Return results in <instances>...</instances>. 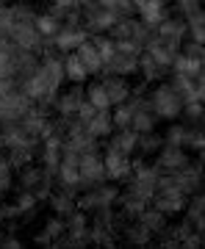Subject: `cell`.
Segmentation results:
<instances>
[{"instance_id": "e0dca14e", "label": "cell", "mask_w": 205, "mask_h": 249, "mask_svg": "<svg viewBox=\"0 0 205 249\" xmlns=\"http://www.w3.org/2000/svg\"><path fill=\"white\" fill-rule=\"evenodd\" d=\"M103 160H106V175H108V180H128V178H130V172H133L130 155L114 150V147H108V150H106Z\"/></svg>"}, {"instance_id": "bcb514c9", "label": "cell", "mask_w": 205, "mask_h": 249, "mask_svg": "<svg viewBox=\"0 0 205 249\" xmlns=\"http://www.w3.org/2000/svg\"><path fill=\"white\" fill-rule=\"evenodd\" d=\"M186 55H194V58H200V61H203V55H205V45H197V42H191V39H188V45H186Z\"/></svg>"}, {"instance_id": "277c9868", "label": "cell", "mask_w": 205, "mask_h": 249, "mask_svg": "<svg viewBox=\"0 0 205 249\" xmlns=\"http://www.w3.org/2000/svg\"><path fill=\"white\" fill-rule=\"evenodd\" d=\"M188 205V194H183L175 183H172L169 175H161L158 180V188H155V194H152V208H158L161 213L167 216H178L186 211Z\"/></svg>"}, {"instance_id": "f546056e", "label": "cell", "mask_w": 205, "mask_h": 249, "mask_svg": "<svg viewBox=\"0 0 205 249\" xmlns=\"http://www.w3.org/2000/svg\"><path fill=\"white\" fill-rule=\"evenodd\" d=\"M64 75H67L70 83H83V80L89 78V72H86V67H83L80 58L75 55V50H72V53H64Z\"/></svg>"}, {"instance_id": "44dd1931", "label": "cell", "mask_w": 205, "mask_h": 249, "mask_svg": "<svg viewBox=\"0 0 205 249\" xmlns=\"http://www.w3.org/2000/svg\"><path fill=\"white\" fill-rule=\"evenodd\" d=\"M167 72H169V67H167V64L155 61L150 53H144V50H142V55H139V72H136V75H142L144 83L164 80V78H167Z\"/></svg>"}, {"instance_id": "f6af8a7d", "label": "cell", "mask_w": 205, "mask_h": 249, "mask_svg": "<svg viewBox=\"0 0 205 249\" xmlns=\"http://www.w3.org/2000/svg\"><path fill=\"white\" fill-rule=\"evenodd\" d=\"M0 247L3 249H19L22 247V238H17V235H6V232H3V235H0Z\"/></svg>"}, {"instance_id": "4dcf8cb0", "label": "cell", "mask_w": 205, "mask_h": 249, "mask_svg": "<svg viewBox=\"0 0 205 249\" xmlns=\"http://www.w3.org/2000/svg\"><path fill=\"white\" fill-rule=\"evenodd\" d=\"M136 219H142V224L152 232V235H158L161 230H167V224H169V222H167V213H161L158 208H150V205H147Z\"/></svg>"}, {"instance_id": "8992f818", "label": "cell", "mask_w": 205, "mask_h": 249, "mask_svg": "<svg viewBox=\"0 0 205 249\" xmlns=\"http://www.w3.org/2000/svg\"><path fill=\"white\" fill-rule=\"evenodd\" d=\"M116 14L106 6H100L97 0H83L80 3V22L89 34H111V28L116 22Z\"/></svg>"}, {"instance_id": "3957f363", "label": "cell", "mask_w": 205, "mask_h": 249, "mask_svg": "<svg viewBox=\"0 0 205 249\" xmlns=\"http://www.w3.org/2000/svg\"><path fill=\"white\" fill-rule=\"evenodd\" d=\"M150 103H152V111L158 114V119L178 122L180 114H183V103H186V100L180 97V91H178L175 83H158V86L150 91Z\"/></svg>"}, {"instance_id": "603a6c76", "label": "cell", "mask_w": 205, "mask_h": 249, "mask_svg": "<svg viewBox=\"0 0 205 249\" xmlns=\"http://www.w3.org/2000/svg\"><path fill=\"white\" fill-rule=\"evenodd\" d=\"M80 124H83V127H86L92 136H94V139H106V136L114 133V122H111V114H108V111H100V108L89 116V119H86V122H80Z\"/></svg>"}, {"instance_id": "cb8c5ba5", "label": "cell", "mask_w": 205, "mask_h": 249, "mask_svg": "<svg viewBox=\"0 0 205 249\" xmlns=\"http://www.w3.org/2000/svg\"><path fill=\"white\" fill-rule=\"evenodd\" d=\"M75 55L80 58V64L86 67V72H89V75H100V72H103V58H100L97 47H94V42H92V39H86L80 47H75Z\"/></svg>"}, {"instance_id": "484cf974", "label": "cell", "mask_w": 205, "mask_h": 249, "mask_svg": "<svg viewBox=\"0 0 205 249\" xmlns=\"http://www.w3.org/2000/svg\"><path fill=\"white\" fill-rule=\"evenodd\" d=\"M108 147L125 152V155H133V152H139V133H136L133 127H116L114 139H111Z\"/></svg>"}, {"instance_id": "ac0fdd59", "label": "cell", "mask_w": 205, "mask_h": 249, "mask_svg": "<svg viewBox=\"0 0 205 249\" xmlns=\"http://www.w3.org/2000/svg\"><path fill=\"white\" fill-rule=\"evenodd\" d=\"M83 100H86V89H80V83H75L72 89L61 91L56 97V114L64 116V119H72L78 114V108L83 106Z\"/></svg>"}, {"instance_id": "1f68e13d", "label": "cell", "mask_w": 205, "mask_h": 249, "mask_svg": "<svg viewBox=\"0 0 205 249\" xmlns=\"http://www.w3.org/2000/svg\"><path fill=\"white\" fill-rule=\"evenodd\" d=\"M116 202H119V208H122V213H125L128 219H136V216H139L144 208L150 205L147 199H142V196L133 194V191H125V194H119V199H116Z\"/></svg>"}, {"instance_id": "4316f807", "label": "cell", "mask_w": 205, "mask_h": 249, "mask_svg": "<svg viewBox=\"0 0 205 249\" xmlns=\"http://www.w3.org/2000/svg\"><path fill=\"white\" fill-rule=\"evenodd\" d=\"M172 72L180 75V78H200V75H203V61L194 58V55L178 53L175 61H172Z\"/></svg>"}, {"instance_id": "8d00e7d4", "label": "cell", "mask_w": 205, "mask_h": 249, "mask_svg": "<svg viewBox=\"0 0 205 249\" xmlns=\"http://www.w3.org/2000/svg\"><path fill=\"white\" fill-rule=\"evenodd\" d=\"M180 116H186L188 124L203 122L205 119V103H200V100H188V103H183V114Z\"/></svg>"}, {"instance_id": "f35d334b", "label": "cell", "mask_w": 205, "mask_h": 249, "mask_svg": "<svg viewBox=\"0 0 205 249\" xmlns=\"http://www.w3.org/2000/svg\"><path fill=\"white\" fill-rule=\"evenodd\" d=\"M164 144H175V147H186V124L172 122L169 130L164 133Z\"/></svg>"}, {"instance_id": "9a60e30c", "label": "cell", "mask_w": 205, "mask_h": 249, "mask_svg": "<svg viewBox=\"0 0 205 249\" xmlns=\"http://www.w3.org/2000/svg\"><path fill=\"white\" fill-rule=\"evenodd\" d=\"M188 152L186 147H175V144H164L158 152H155V166H158L161 175H175L178 169H183L188 163Z\"/></svg>"}, {"instance_id": "ab89813d", "label": "cell", "mask_w": 205, "mask_h": 249, "mask_svg": "<svg viewBox=\"0 0 205 249\" xmlns=\"http://www.w3.org/2000/svg\"><path fill=\"white\" fill-rule=\"evenodd\" d=\"M11 186H14V178H11L9 155H0V194H9Z\"/></svg>"}, {"instance_id": "ee69618b", "label": "cell", "mask_w": 205, "mask_h": 249, "mask_svg": "<svg viewBox=\"0 0 205 249\" xmlns=\"http://www.w3.org/2000/svg\"><path fill=\"white\" fill-rule=\"evenodd\" d=\"M188 28V39L197 45H205V25H186Z\"/></svg>"}, {"instance_id": "30bf717a", "label": "cell", "mask_w": 205, "mask_h": 249, "mask_svg": "<svg viewBox=\"0 0 205 249\" xmlns=\"http://www.w3.org/2000/svg\"><path fill=\"white\" fill-rule=\"evenodd\" d=\"M128 180H130V188H128V191H133V194H139L142 199L152 202V194H155V188H158L161 172H158V166L139 163V166H133V172H130Z\"/></svg>"}, {"instance_id": "74e56055", "label": "cell", "mask_w": 205, "mask_h": 249, "mask_svg": "<svg viewBox=\"0 0 205 249\" xmlns=\"http://www.w3.org/2000/svg\"><path fill=\"white\" fill-rule=\"evenodd\" d=\"M100 6H106V9H111L116 14V17H130L133 14V0H97Z\"/></svg>"}, {"instance_id": "5b68a950", "label": "cell", "mask_w": 205, "mask_h": 249, "mask_svg": "<svg viewBox=\"0 0 205 249\" xmlns=\"http://www.w3.org/2000/svg\"><path fill=\"white\" fill-rule=\"evenodd\" d=\"M19 188L31 191L39 202H45L53 194V172H47L45 166H31L28 163V166L19 169Z\"/></svg>"}, {"instance_id": "7a4b0ae2", "label": "cell", "mask_w": 205, "mask_h": 249, "mask_svg": "<svg viewBox=\"0 0 205 249\" xmlns=\"http://www.w3.org/2000/svg\"><path fill=\"white\" fill-rule=\"evenodd\" d=\"M116 50L114 55L103 64V72H111V75H122V78H130L139 72V55H142L144 47L130 42V39H114Z\"/></svg>"}, {"instance_id": "c3c4849f", "label": "cell", "mask_w": 205, "mask_h": 249, "mask_svg": "<svg viewBox=\"0 0 205 249\" xmlns=\"http://www.w3.org/2000/svg\"><path fill=\"white\" fill-rule=\"evenodd\" d=\"M203 75H205V55H203Z\"/></svg>"}, {"instance_id": "4fadbf2b", "label": "cell", "mask_w": 205, "mask_h": 249, "mask_svg": "<svg viewBox=\"0 0 205 249\" xmlns=\"http://www.w3.org/2000/svg\"><path fill=\"white\" fill-rule=\"evenodd\" d=\"M78 169H80V191L97 186V183H103V180L108 178L106 175V160H103V155H100L97 150L83 152L80 160H78Z\"/></svg>"}, {"instance_id": "2e32d148", "label": "cell", "mask_w": 205, "mask_h": 249, "mask_svg": "<svg viewBox=\"0 0 205 249\" xmlns=\"http://www.w3.org/2000/svg\"><path fill=\"white\" fill-rule=\"evenodd\" d=\"M155 36L164 39V42H169L172 47H183V42H186V36H188L186 17H178V14L172 17V14H167V17L155 25Z\"/></svg>"}, {"instance_id": "7bdbcfd3", "label": "cell", "mask_w": 205, "mask_h": 249, "mask_svg": "<svg viewBox=\"0 0 205 249\" xmlns=\"http://www.w3.org/2000/svg\"><path fill=\"white\" fill-rule=\"evenodd\" d=\"M175 6H178L180 17H188L191 11H197L200 6H203V0H175Z\"/></svg>"}, {"instance_id": "e575fe53", "label": "cell", "mask_w": 205, "mask_h": 249, "mask_svg": "<svg viewBox=\"0 0 205 249\" xmlns=\"http://www.w3.org/2000/svg\"><path fill=\"white\" fill-rule=\"evenodd\" d=\"M36 28H39V34L45 36V39H53L58 34V28H61V19L53 17L50 11L47 14H36Z\"/></svg>"}, {"instance_id": "b9f144b4", "label": "cell", "mask_w": 205, "mask_h": 249, "mask_svg": "<svg viewBox=\"0 0 205 249\" xmlns=\"http://www.w3.org/2000/svg\"><path fill=\"white\" fill-rule=\"evenodd\" d=\"M34 160V150H9V163L11 169H22Z\"/></svg>"}, {"instance_id": "7402d4cb", "label": "cell", "mask_w": 205, "mask_h": 249, "mask_svg": "<svg viewBox=\"0 0 205 249\" xmlns=\"http://www.w3.org/2000/svg\"><path fill=\"white\" fill-rule=\"evenodd\" d=\"M119 232H122V238H125L128 244H133V247H147V244L155 241V235L142 224V219H130L128 224H122Z\"/></svg>"}, {"instance_id": "d590c367", "label": "cell", "mask_w": 205, "mask_h": 249, "mask_svg": "<svg viewBox=\"0 0 205 249\" xmlns=\"http://www.w3.org/2000/svg\"><path fill=\"white\" fill-rule=\"evenodd\" d=\"M161 147H164V136H158L155 130H150V133H139V152L152 155V152H158Z\"/></svg>"}, {"instance_id": "f1b7e54d", "label": "cell", "mask_w": 205, "mask_h": 249, "mask_svg": "<svg viewBox=\"0 0 205 249\" xmlns=\"http://www.w3.org/2000/svg\"><path fill=\"white\" fill-rule=\"evenodd\" d=\"M36 202H39V199H36L31 191H22V188H19V194L14 196V202H9V219H17V216L34 213Z\"/></svg>"}, {"instance_id": "d4e9b609", "label": "cell", "mask_w": 205, "mask_h": 249, "mask_svg": "<svg viewBox=\"0 0 205 249\" xmlns=\"http://www.w3.org/2000/svg\"><path fill=\"white\" fill-rule=\"evenodd\" d=\"M144 53H150L155 61L167 64V67L172 70V61H175V55H178V47H172L169 42H164V39H158V36L152 34V39L144 45Z\"/></svg>"}, {"instance_id": "ba28073f", "label": "cell", "mask_w": 205, "mask_h": 249, "mask_svg": "<svg viewBox=\"0 0 205 249\" xmlns=\"http://www.w3.org/2000/svg\"><path fill=\"white\" fill-rule=\"evenodd\" d=\"M34 108V100L28 97L22 86L9 94L0 97V124H9V122H22V116Z\"/></svg>"}, {"instance_id": "ffe728a7", "label": "cell", "mask_w": 205, "mask_h": 249, "mask_svg": "<svg viewBox=\"0 0 205 249\" xmlns=\"http://www.w3.org/2000/svg\"><path fill=\"white\" fill-rule=\"evenodd\" d=\"M64 232H67V222H64V216L53 213L50 219L42 222V230L36 232V244H47V247H56L58 238H61Z\"/></svg>"}, {"instance_id": "7dc6e473", "label": "cell", "mask_w": 205, "mask_h": 249, "mask_svg": "<svg viewBox=\"0 0 205 249\" xmlns=\"http://www.w3.org/2000/svg\"><path fill=\"white\" fill-rule=\"evenodd\" d=\"M17 89V83H14V78H0V97L3 94H9V91Z\"/></svg>"}, {"instance_id": "d6986e66", "label": "cell", "mask_w": 205, "mask_h": 249, "mask_svg": "<svg viewBox=\"0 0 205 249\" xmlns=\"http://www.w3.org/2000/svg\"><path fill=\"white\" fill-rule=\"evenodd\" d=\"M100 83H103V89H106L108 100H111V108L122 106V103L133 94L130 83H128V78H122V75H111V72H106V78L100 80Z\"/></svg>"}, {"instance_id": "7c38bea8", "label": "cell", "mask_w": 205, "mask_h": 249, "mask_svg": "<svg viewBox=\"0 0 205 249\" xmlns=\"http://www.w3.org/2000/svg\"><path fill=\"white\" fill-rule=\"evenodd\" d=\"M89 39V31L83 28V22L78 19H67V22H61V28H58V34L53 36L56 42V50L58 53H72L75 47H80L83 42Z\"/></svg>"}, {"instance_id": "d6a6232c", "label": "cell", "mask_w": 205, "mask_h": 249, "mask_svg": "<svg viewBox=\"0 0 205 249\" xmlns=\"http://www.w3.org/2000/svg\"><path fill=\"white\" fill-rule=\"evenodd\" d=\"M80 3H83V0H53L50 14L58 17L61 22H67V19H78L80 17Z\"/></svg>"}, {"instance_id": "836d02e7", "label": "cell", "mask_w": 205, "mask_h": 249, "mask_svg": "<svg viewBox=\"0 0 205 249\" xmlns=\"http://www.w3.org/2000/svg\"><path fill=\"white\" fill-rule=\"evenodd\" d=\"M86 100H89L94 108H100V111H111V100H108L103 83H89V89H86Z\"/></svg>"}, {"instance_id": "83f0119b", "label": "cell", "mask_w": 205, "mask_h": 249, "mask_svg": "<svg viewBox=\"0 0 205 249\" xmlns=\"http://www.w3.org/2000/svg\"><path fill=\"white\" fill-rule=\"evenodd\" d=\"M47 202H50V208H53V213L70 216L72 211L78 208V196H75V191H67V188H61V191H53Z\"/></svg>"}, {"instance_id": "5bb4252c", "label": "cell", "mask_w": 205, "mask_h": 249, "mask_svg": "<svg viewBox=\"0 0 205 249\" xmlns=\"http://www.w3.org/2000/svg\"><path fill=\"white\" fill-rule=\"evenodd\" d=\"M172 183L183 191V194L188 196H194L200 188H205V169H203V163H191L188 160L183 169H178L175 175H169Z\"/></svg>"}, {"instance_id": "8fae6325", "label": "cell", "mask_w": 205, "mask_h": 249, "mask_svg": "<svg viewBox=\"0 0 205 249\" xmlns=\"http://www.w3.org/2000/svg\"><path fill=\"white\" fill-rule=\"evenodd\" d=\"M0 144L6 150H36L42 139L22 127V122H9L0 127Z\"/></svg>"}, {"instance_id": "6da1fadb", "label": "cell", "mask_w": 205, "mask_h": 249, "mask_svg": "<svg viewBox=\"0 0 205 249\" xmlns=\"http://www.w3.org/2000/svg\"><path fill=\"white\" fill-rule=\"evenodd\" d=\"M64 80H67V75H64V58H58V55H45L42 61L36 64V70L22 78V91L34 103H39V106L45 108L50 103H56Z\"/></svg>"}, {"instance_id": "9c48e42d", "label": "cell", "mask_w": 205, "mask_h": 249, "mask_svg": "<svg viewBox=\"0 0 205 249\" xmlns=\"http://www.w3.org/2000/svg\"><path fill=\"white\" fill-rule=\"evenodd\" d=\"M9 42L19 50H39V47L45 45V36L39 34V28H36V19H14V25H11V34H9Z\"/></svg>"}, {"instance_id": "52a82bcc", "label": "cell", "mask_w": 205, "mask_h": 249, "mask_svg": "<svg viewBox=\"0 0 205 249\" xmlns=\"http://www.w3.org/2000/svg\"><path fill=\"white\" fill-rule=\"evenodd\" d=\"M116 199H119V188L114 183H97L92 188H83V194L78 196V208L86 211V213H94V211H103V208H114Z\"/></svg>"}, {"instance_id": "60d3db41", "label": "cell", "mask_w": 205, "mask_h": 249, "mask_svg": "<svg viewBox=\"0 0 205 249\" xmlns=\"http://www.w3.org/2000/svg\"><path fill=\"white\" fill-rule=\"evenodd\" d=\"M11 25H14V14H11V6H0V42H9Z\"/></svg>"}]
</instances>
